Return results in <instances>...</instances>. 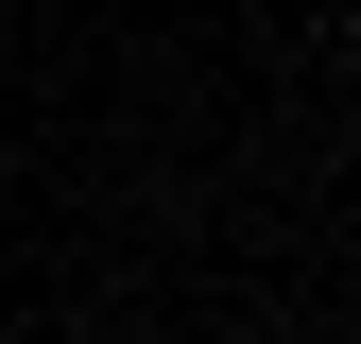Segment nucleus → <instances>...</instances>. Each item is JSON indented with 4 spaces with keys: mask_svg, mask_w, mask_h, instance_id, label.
<instances>
[{
    "mask_svg": "<svg viewBox=\"0 0 361 344\" xmlns=\"http://www.w3.org/2000/svg\"><path fill=\"white\" fill-rule=\"evenodd\" d=\"M0 344H18V327H0Z\"/></svg>",
    "mask_w": 361,
    "mask_h": 344,
    "instance_id": "f257e3e1",
    "label": "nucleus"
}]
</instances>
